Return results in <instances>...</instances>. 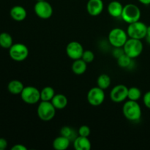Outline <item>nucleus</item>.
Returning a JSON list of instances; mask_svg holds the SVG:
<instances>
[{
	"label": "nucleus",
	"instance_id": "34",
	"mask_svg": "<svg viewBox=\"0 0 150 150\" xmlns=\"http://www.w3.org/2000/svg\"><path fill=\"white\" fill-rule=\"evenodd\" d=\"M139 1L144 5H149L150 4V0H139Z\"/></svg>",
	"mask_w": 150,
	"mask_h": 150
},
{
	"label": "nucleus",
	"instance_id": "3",
	"mask_svg": "<svg viewBox=\"0 0 150 150\" xmlns=\"http://www.w3.org/2000/svg\"><path fill=\"white\" fill-rule=\"evenodd\" d=\"M128 38L127 32L118 27L111 29L108 36V42L114 48H122Z\"/></svg>",
	"mask_w": 150,
	"mask_h": 150
},
{
	"label": "nucleus",
	"instance_id": "21",
	"mask_svg": "<svg viewBox=\"0 0 150 150\" xmlns=\"http://www.w3.org/2000/svg\"><path fill=\"white\" fill-rule=\"evenodd\" d=\"M111 83V79L108 74L103 73L100 75L99 77L97 80V85L98 87L101 88L102 89H106L110 86Z\"/></svg>",
	"mask_w": 150,
	"mask_h": 150
},
{
	"label": "nucleus",
	"instance_id": "30",
	"mask_svg": "<svg viewBox=\"0 0 150 150\" xmlns=\"http://www.w3.org/2000/svg\"><path fill=\"white\" fill-rule=\"evenodd\" d=\"M125 54L124 49L122 48H114V51H113V56L115 57L116 59H118L120 56Z\"/></svg>",
	"mask_w": 150,
	"mask_h": 150
},
{
	"label": "nucleus",
	"instance_id": "27",
	"mask_svg": "<svg viewBox=\"0 0 150 150\" xmlns=\"http://www.w3.org/2000/svg\"><path fill=\"white\" fill-rule=\"evenodd\" d=\"M81 59L85 62L89 64V63L92 62L94 61V59H95V54L90 50H86V51H83Z\"/></svg>",
	"mask_w": 150,
	"mask_h": 150
},
{
	"label": "nucleus",
	"instance_id": "8",
	"mask_svg": "<svg viewBox=\"0 0 150 150\" xmlns=\"http://www.w3.org/2000/svg\"><path fill=\"white\" fill-rule=\"evenodd\" d=\"M9 54L14 61L22 62L29 56V48L23 43H15L9 48Z\"/></svg>",
	"mask_w": 150,
	"mask_h": 150
},
{
	"label": "nucleus",
	"instance_id": "10",
	"mask_svg": "<svg viewBox=\"0 0 150 150\" xmlns=\"http://www.w3.org/2000/svg\"><path fill=\"white\" fill-rule=\"evenodd\" d=\"M34 10L38 17L42 19L50 18L52 16L53 12H54L51 4L46 0L37 1L34 7Z\"/></svg>",
	"mask_w": 150,
	"mask_h": 150
},
{
	"label": "nucleus",
	"instance_id": "33",
	"mask_svg": "<svg viewBox=\"0 0 150 150\" xmlns=\"http://www.w3.org/2000/svg\"><path fill=\"white\" fill-rule=\"evenodd\" d=\"M145 38H146L147 42L150 43V26H147V32H146V36Z\"/></svg>",
	"mask_w": 150,
	"mask_h": 150
},
{
	"label": "nucleus",
	"instance_id": "32",
	"mask_svg": "<svg viewBox=\"0 0 150 150\" xmlns=\"http://www.w3.org/2000/svg\"><path fill=\"white\" fill-rule=\"evenodd\" d=\"M12 150H27V148L23 144H16L11 148Z\"/></svg>",
	"mask_w": 150,
	"mask_h": 150
},
{
	"label": "nucleus",
	"instance_id": "6",
	"mask_svg": "<svg viewBox=\"0 0 150 150\" xmlns=\"http://www.w3.org/2000/svg\"><path fill=\"white\" fill-rule=\"evenodd\" d=\"M147 26L144 23L140 21H136L130 23L127 27V33L130 38L142 40L146 38Z\"/></svg>",
	"mask_w": 150,
	"mask_h": 150
},
{
	"label": "nucleus",
	"instance_id": "11",
	"mask_svg": "<svg viewBox=\"0 0 150 150\" xmlns=\"http://www.w3.org/2000/svg\"><path fill=\"white\" fill-rule=\"evenodd\" d=\"M128 88L123 84H119L114 86L110 92V98L114 103H122L127 98Z\"/></svg>",
	"mask_w": 150,
	"mask_h": 150
},
{
	"label": "nucleus",
	"instance_id": "26",
	"mask_svg": "<svg viewBox=\"0 0 150 150\" xmlns=\"http://www.w3.org/2000/svg\"><path fill=\"white\" fill-rule=\"evenodd\" d=\"M142 98V91L139 88L133 86L128 89V95H127V98L130 100L138 101Z\"/></svg>",
	"mask_w": 150,
	"mask_h": 150
},
{
	"label": "nucleus",
	"instance_id": "28",
	"mask_svg": "<svg viewBox=\"0 0 150 150\" xmlns=\"http://www.w3.org/2000/svg\"><path fill=\"white\" fill-rule=\"evenodd\" d=\"M91 130L89 126L87 125H81L79 127L78 130V136H84V137H89L90 135Z\"/></svg>",
	"mask_w": 150,
	"mask_h": 150
},
{
	"label": "nucleus",
	"instance_id": "7",
	"mask_svg": "<svg viewBox=\"0 0 150 150\" xmlns=\"http://www.w3.org/2000/svg\"><path fill=\"white\" fill-rule=\"evenodd\" d=\"M21 98L25 103L34 105L40 100V91L35 86H24L21 93Z\"/></svg>",
	"mask_w": 150,
	"mask_h": 150
},
{
	"label": "nucleus",
	"instance_id": "5",
	"mask_svg": "<svg viewBox=\"0 0 150 150\" xmlns=\"http://www.w3.org/2000/svg\"><path fill=\"white\" fill-rule=\"evenodd\" d=\"M56 108L51 101H42L38 105V116L41 120L48 122L52 120L56 114Z\"/></svg>",
	"mask_w": 150,
	"mask_h": 150
},
{
	"label": "nucleus",
	"instance_id": "20",
	"mask_svg": "<svg viewBox=\"0 0 150 150\" xmlns=\"http://www.w3.org/2000/svg\"><path fill=\"white\" fill-rule=\"evenodd\" d=\"M24 88V85L18 80H13L9 82L7 85L8 91L13 95H21Z\"/></svg>",
	"mask_w": 150,
	"mask_h": 150
},
{
	"label": "nucleus",
	"instance_id": "1",
	"mask_svg": "<svg viewBox=\"0 0 150 150\" xmlns=\"http://www.w3.org/2000/svg\"><path fill=\"white\" fill-rule=\"evenodd\" d=\"M122 112L125 117L131 122L139 121L142 114V108L137 101L130 100L124 103L122 107Z\"/></svg>",
	"mask_w": 150,
	"mask_h": 150
},
{
	"label": "nucleus",
	"instance_id": "31",
	"mask_svg": "<svg viewBox=\"0 0 150 150\" xmlns=\"http://www.w3.org/2000/svg\"><path fill=\"white\" fill-rule=\"evenodd\" d=\"M7 142L5 139L0 138V150H4L7 148Z\"/></svg>",
	"mask_w": 150,
	"mask_h": 150
},
{
	"label": "nucleus",
	"instance_id": "4",
	"mask_svg": "<svg viewBox=\"0 0 150 150\" xmlns=\"http://www.w3.org/2000/svg\"><path fill=\"white\" fill-rule=\"evenodd\" d=\"M141 10L137 5L134 4H127L124 6L121 18L125 23H130L140 21Z\"/></svg>",
	"mask_w": 150,
	"mask_h": 150
},
{
	"label": "nucleus",
	"instance_id": "22",
	"mask_svg": "<svg viewBox=\"0 0 150 150\" xmlns=\"http://www.w3.org/2000/svg\"><path fill=\"white\" fill-rule=\"evenodd\" d=\"M13 45V38L7 32L0 34V46L4 48H10Z\"/></svg>",
	"mask_w": 150,
	"mask_h": 150
},
{
	"label": "nucleus",
	"instance_id": "19",
	"mask_svg": "<svg viewBox=\"0 0 150 150\" xmlns=\"http://www.w3.org/2000/svg\"><path fill=\"white\" fill-rule=\"evenodd\" d=\"M87 69V63L85 62L82 59L74 60L72 64V70L76 75L80 76L83 74Z\"/></svg>",
	"mask_w": 150,
	"mask_h": 150
},
{
	"label": "nucleus",
	"instance_id": "2",
	"mask_svg": "<svg viewBox=\"0 0 150 150\" xmlns=\"http://www.w3.org/2000/svg\"><path fill=\"white\" fill-rule=\"evenodd\" d=\"M123 49L125 54L133 59L139 57L142 54L144 50V45L142 40L129 38L123 46Z\"/></svg>",
	"mask_w": 150,
	"mask_h": 150
},
{
	"label": "nucleus",
	"instance_id": "13",
	"mask_svg": "<svg viewBox=\"0 0 150 150\" xmlns=\"http://www.w3.org/2000/svg\"><path fill=\"white\" fill-rule=\"evenodd\" d=\"M104 4L103 0H89L86 4L88 13L92 16H98L103 12Z\"/></svg>",
	"mask_w": 150,
	"mask_h": 150
},
{
	"label": "nucleus",
	"instance_id": "9",
	"mask_svg": "<svg viewBox=\"0 0 150 150\" xmlns=\"http://www.w3.org/2000/svg\"><path fill=\"white\" fill-rule=\"evenodd\" d=\"M105 92L103 89L96 86L93 87L88 92L87 101L92 106H99L103 103L105 100Z\"/></svg>",
	"mask_w": 150,
	"mask_h": 150
},
{
	"label": "nucleus",
	"instance_id": "25",
	"mask_svg": "<svg viewBox=\"0 0 150 150\" xmlns=\"http://www.w3.org/2000/svg\"><path fill=\"white\" fill-rule=\"evenodd\" d=\"M117 59V64L122 68H128V67H130V65L132 64V61H133V59L130 58V57H128L125 54L120 56Z\"/></svg>",
	"mask_w": 150,
	"mask_h": 150
},
{
	"label": "nucleus",
	"instance_id": "15",
	"mask_svg": "<svg viewBox=\"0 0 150 150\" xmlns=\"http://www.w3.org/2000/svg\"><path fill=\"white\" fill-rule=\"evenodd\" d=\"M10 16L16 21H23L27 16L26 9L20 5L14 6L10 10Z\"/></svg>",
	"mask_w": 150,
	"mask_h": 150
},
{
	"label": "nucleus",
	"instance_id": "16",
	"mask_svg": "<svg viewBox=\"0 0 150 150\" xmlns=\"http://www.w3.org/2000/svg\"><path fill=\"white\" fill-rule=\"evenodd\" d=\"M73 146L76 150H90L92 144L88 137L78 136L73 141Z\"/></svg>",
	"mask_w": 150,
	"mask_h": 150
},
{
	"label": "nucleus",
	"instance_id": "18",
	"mask_svg": "<svg viewBox=\"0 0 150 150\" xmlns=\"http://www.w3.org/2000/svg\"><path fill=\"white\" fill-rule=\"evenodd\" d=\"M51 102L52 103L56 109L62 110L64 109L67 106L68 100L65 95H62V94H57V95H54Z\"/></svg>",
	"mask_w": 150,
	"mask_h": 150
},
{
	"label": "nucleus",
	"instance_id": "23",
	"mask_svg": "<svg viewBox=\"0 0 150 150\" xmlns=\"http://www.w3.org/2000/svg\"><path fill=\"white\" fill-rule=\"evenodd\" d=\"M55 95V91L51 86H45L40 91V100L42 101H51Z\"/></svg>",
	"mask_w": 150,
	"mask_h": 150
},
{
	"label": "nucleus",
	"instance_id": "29",
	"mask_svg": "<svg viewBox=\"0 0 150 150\" xmlns=\"http://www.w3.org/2000/svg\"><path fill=\"white\" fill-rule=\"evenodd\" d=\"M143 102L145 106L150 109V91H148L144 94L143 97Z\"/></svg>",
	"mask_w": 150,
	"mask_h": 150
},
{
	"label": "nucleus",
	"instance_id": "24",
	"mask_svg": "<svg viewBox=\"0 0 150 150\" xmlns=\"http://www.w3.org/2000/svg\"><path fill=\"white\" fill-rule=\"evenodd\" d=\"M60 135L70 139V142L74 141L76 138L77 137L74 130L69 126H64V127H62L61 130H60Z\"/></svg>",
	"mask_w": 150,
	"mask_h": 150
},
{
	"label": "nucleus",
	"instance_id": "12",
	"mask_svg": "<svg viewBox=\"0 0 150 150\" xmlns=\"http://www.w3.org/2000/svg\"><path fill=\"white\" fill-rule=\"evenodd\" d=\"M83 51L84 50L82 45L77 41H72L69 42L66 47V53L67 57L73 60L81 59Z\"/></svg>",
	"mask_w": 150,
	"mask_h": 150
},
{
	"label": "nucleus",
	"instance_id": "14",
	"mask_svg": "<svg viewBox=\"0 0 150 150\" xmlns=\"http://www.w3.org/2000/svg\"><path fill=\"white\" fill-rule=\"evenodd\" d=\"M123 7H124V6L120 1H112L108 4L107 10H108V14L111 17L120 18L121 17L122 13Z\"/></svg>",
	"mask_w": 150,
	"mask_h": 150
},
{
	"label": "nucleus",
	"instance_id": "17",
	"mask_svg": "<svg viewBox=\"0 0 150 150\" xmlns=\"http://www.w3.org/2000/svg\"><path fill=\"white\" fill-rule=\"evenodd\" d=\"M70 144V139L60 135V136L56 138L53 142V147L56 150H65L69 147Z\"/></svg>",
	"mask_w": 150,
	"mask_h": 150
},
{
	"label": "nucleus",
	"instance_id": "35",
	"mask_svg": "<svg viewBox=\"0 0 150 150\" xmlns=\"http://www.w3.org/2000/svg\"><path fill=\"white\" fill-rule=\"evenodd\" d=\"M37 1H45V0H36Z\"/></svg>",
	"mask_w": 150,
	"mask_h": 150
}]
</instances>
